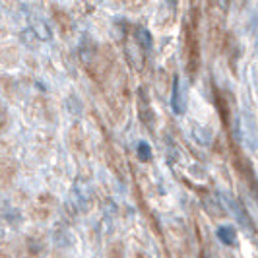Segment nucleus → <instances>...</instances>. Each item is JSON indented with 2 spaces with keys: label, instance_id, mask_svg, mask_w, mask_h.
Masks as SVG:
<instances>
[{
  "label": "nucleus",
  "instance_id": "nucleus-1",
  "mask_svg": "<svg viewBox=\"0 0 258 258\" xmlns=\"http://www.w3.org/2000/svg\"><path fill=\"white\" fill-rule=\"evenodd\" d=\"M184 62H186V72L188 76L194 78L198 72L200 64V51H198V35L188 22L184 26Z\"/></svg>",
  "mask_w": 258,
  "mask_h": 258
},
{
  "label": "nucleus",
  "instance_id": "nucleus-2",
  "mask_svg": "<svg viewBox=\"0 0 258 258\" xmlns=\"http://www.w3.org/2000/svg\"><path fill=\"white\" fill-rule=\"evenodd\" d=\"M144 51L146 49H144L136 39H126V43H124V54L128 58L130 66L136 72H142L144 66H146V54H144Z\"/></svg>",
  "mask_w": 258,
  "mask_h": 258
},
{
  "label": "nucleus",
  "instance_id": "nucleus-3",
  "mask_svg": "<svg viewBox=\"0 0 258 258\" xmlns=\"http://www.w3.org/2000/svg\"><path fill=\"white\" fill-rule=\"evenodd\" d=\"M136 103H138V115H140V118H142V122L148 126V128H154L155 116H154L152 107H150V99L146 97V91H144V90H138Z\"/></svg>",
  "mask_w": 258,
  "mask_h": 258
},
{
  "label": "nucleus",
  "instance_id": "nucleus-4",
  "mask_svg": "<svg viewBox=\"0 0 258 258\" xmlns=\"http://www.w3.org/2000/svg\"><path fill=\"white\" fill-rule=\"evenodd\" d=\"M223 200L229 204V210H231V214L237 218V221L245 227L248 233H252V221H250V218H248V214L245 212V208H241V204L237 202V200H233L231 196H223Z\"/></svg>",
  "mask_w": 258,
  "mask_h": 258
},
{
  "label": "nucleus",
  "instance_id": "nucleus-5",
  "mask_svg": "<svg viewBox=\"0 0 258 258\" xmlns=\"http://www.w3.org/2000/svg\"><path fill=\"white\" fill-rule=\"evenodd\" d=\"M16 175V163L10 161V159H4L0 157V186H6L10 184V181Z\"/></svg>",
  "mask_w": 258,
  "mask_h": 258
},
{
  "label": "nucleus",
  "instance_id": "nucleus-6",
  "mask_svg": "<svg viewBox=\"0 0 258 258\" xmlns=\"http://www.w3.org/2000/svg\"><path fill=\"white\" fill-rule=\"evenodd\" d=\"M218 237H220V241L223 245H229V246L237 245V231H235V227H231V225L220 227L218 229Z\"/></svg>",
  "mask_w": 258,
  "mask_h": 258
},
{
  "label": "nucleus",
  "instance_id": "nucleus-7",
  "mask_svg": "<svg viewBox=\"0 0 258 258\" xmlns=\"http://www.w3.org/2000/svg\"><path fill=\"white\" fill-rule=\"evenodd\" d=\"M173 111L177 113V115H181L182 111H184V107H182V99H181V86H179V78H175V82H173Z\"/></svg>",
  "mask_w": 258,
  "mask_h": 258
},
{
  "label": "nucleus",
  "instance_id": "nucleus-8",
  "mask_svg": "<svg viewBox=\"0 0 258 258\" xmlns=\"http://www.w3.org/2000/svg\"><path fill=\"white\" fill-rule=\"evenodd\" d=\"M136 41L142 45L144 49H152V41H154V39H152V33H150L146 27H138V29H136Z\"/></svg>",
  "mask_w": 258,
  "mask_h": 258
},
{
  "label": "nucleus",
  "instance_id": "nucleus-9",
  "mask_svg": "<svg viewBox=\"0 0 258 258\" xmlns=\"http://www.w3.org/2000/svg\"><path fill=\"white\" fill-rule=\"evenodd\" d=\"M202 202H204V206H206L208 212H212L216 218H221V216H223V210H221V206L218 204L216 198H212V202H210V196H206V198H202Z\"/></svg>",
  "mask_w": 258,
  "mask_h": 258
},
{
  "label": "nucleus",
  "instance_id": "nucleus-10",
  "mask_svg": "<svg viewBox=\"0 0 258 258\" xmlns=\"http://www.w3.org/2000/svg\"><path fill=\"white\" fill-rule=\"evenodd\" d=\"M138 159H140V161H150V159H152V148L146 142L138 144Z\"/></svg>",
  "mask_w": 258,
  "mask_h": 258
},
{
  "label": "nucleus",
  "instance_id": "nucleus-11",
  "mask_svg": "<svg viewBox=\"0 0 258 258\" xmlns=\"http://www.w3.org/2000/svg\"><path fill=\"white\" fill-rule=\"evenodd\" d=\"M4 124H6V113H4L2 109H0V128H2Z\"/></svg>",
  "mask_w": 258,
  "mask_h": 258
}]
</instances>
